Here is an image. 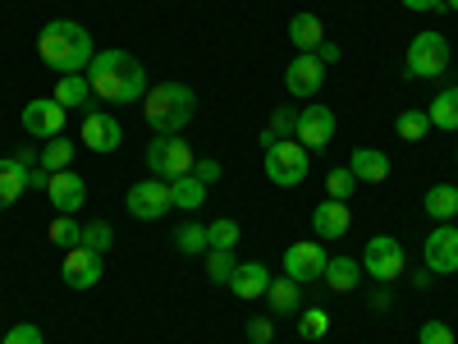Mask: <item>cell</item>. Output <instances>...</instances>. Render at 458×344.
Instances as JSON below:
<instances>
[{"label":"cell","instance_id":"cell-12","mask_svg":"<svg viewBox=\"0 0 458 344\" xmlns=\"http://www.w3.org/2000/svg\"><path fill=\"white\" fill-rule=\"evenodd\" d=\"M64 106L55 101V97H37V101H28L23 106V129H28V138H60L64 133Z\"/></svg>","mask_w":458,"mask_h":344},{"label":"cell","instance_id":"cell-35","mask_svg":"<svg viewBox=\"0 0 458 344\" xmlns=\"http://www.w3.org/2000/svg\"><path fill=\"white\" fill-rule=\"evenodd\" d=\"M239 235H243L239 220H229V216L207 225V239H211V248H234V244H239Z\"/></svg>","mask_w":458,"mask_h":344},{"label":"cell","instance_id":"cell-25","mask_svg":"<svg viewBox=\"0 0 458 344\" xmlns=\"http://www.w3.org/2000/svg\"><path fill=\"white\" fill-rule=\"evenodd\" d=\"M23 194H28V170L14 157H5V161H0V207L19 202Z\"/></svg>","mask_w":458,"mask_h":344},{"label":"cell","instance_id":"cell-48","mask_svg":"<svg viewBox=\"0 0 458 344\" xmlns=\"http://www.w3.org/2000/svg\"><path fill=\"white\" fill-rule=\"evenodd\" d=\"M454 161H458V151H454Z\"/></svg>","mask_w":458,"mask_h":344},{"label":"cell","instance_id":"cell-18","mask_svg":"<svg viewBox=\"0 0 458 344\" xmlns=\"http://www.w3.org/2000/svg\"><path fill=\"white\" fill-rule=\"evenodd\" d=\"M271 271H266V262H239L234 276H229V294L252 303V298H266V289H271Z\"/></svg>","mask_w":458,"mask_h":344},{"label":"cell","instance_id":"cell-38","mask_svg":"<svg viewBox=\"0 0 458 344\" xmlns=\"http://www.w3.org/2000/svg\"><path fill=\"white\" fill-rule=\"evenodd\" d=\"M417 344H458L449 322H422V331H417Z\"/></svg>","mask_w":458,"mask_h":344},{"label":"cell","instance_id":"cell-37","mask_svg":"<svg viewBox=\"0 0 458 344\" xmlns=\"http://www.w3.org/2000/svg\"><path fill=\"white\" fill-rule=\"evenodd\" d=\"M5 344H47V335H42L37 322H19V326L5 331Z\"/></svg>","mask_w":458,"mask_h":344},{"label":"cell","instance_id":"cell-22","mask_svg":"<svg viewBox=\"0 0 458 344\" xmlns=\"http://www.w3.org/2000/svg\"><path fill=\"white\" fill-rule=\"evenodd\" d=\"M422 211H427L436 225L458 220V188H454V184H431L427 198H422Z\"/></svg>","mask_w":458,"mask_h":344},{"label":"cell","instance_id":"cell-23","mask_svg":"<svg viewBox=\"0 0 458 344\" xmlns=\"http://www.w3.org/2000/svg\"><path fill=\"white\" fill-rule=\"evenodd\" d=\"M170 198H174V211H202L207 184L198 175H179V179H170Z\"/></svg>","mask_w":458,"mask_h":344},{"label":"cell","instance_id":"cell-40","mask_svg":"<svg viewBox=\"0 0 458 344\" xmlns=\"http://www.w3.org/2000/svg\"><path fill=\"white\" fill-rule=\"evenodd\" d=\"M248 340H252V344H271V340H276V322L252 317V322H248Z\"/></svg>","mask_w":458,"mask_h":344},{"label":"cell","instance_id":"cell-11","mask_svg":"<svg viewBox=\"0 0 458 344\" xmlns=\"http://www.w3.org/2000/svg\"><path fill=\"white\" fill-rule=\"evenodd\" d=\"M422 262H427V271L431 276H454L458 271V225H436L427 244H422Z\"/></svg>","mask_w":458,"mask_h":344},{"label":"cell","instance_id":"cell-29","mask_svg":"<svg viewBox=\"0 0 458 344\" xmlns=\"http://www.w3.org/2000/svg\"><path fill=\"white\" fill-rule=\"evenodd\" d=\"M174 248H179V253H188V257L207 253V248H211V239H207V225H198V220H183V225L174 229Z\"/></svg>","mask_w":458,"mask_h":344},{"label":"cell","instance_id":"cell-6","mask_svg":"<svg viewBox=\"0 0 458 344\" xmlns=\"http://www.w3.org/2000/svg\"><path fill=\"white\" fill-rule=\"evenodd\" d=\"M445 69H449V37L436 28L417 32L408 47V79H440Z\"/></svg>","mask_w":458,"mask_h":344},{"label":"cell","instance_id":"cell-9","mask_svg":"<svg viewBox=\"0 0 458 344\" xmlns=\"http://www.w3.org/2000/svg\"><path fill=\"white\" fill-rule=\"evenodd\" d=\"M326 262H330V253L321 248V239H302V244L284 248V276L293 285H317L326 276Z\"/></svg>","mask_w":458,"mask_h":344},{"label":"cell","instance_id":"cell-8","mask_svg":"<svg viewBox=\"0 0 458 344\" xmlns=\"http://www.w3.org/2000/svg\"><path fill=\"white\" fill-rule=\"evenodd\" d=\"M124 207H129V216L133 220H161L165 211H174V198H170V179H138L133 188H129V198H124Z\"/></svg>","mask_w":458,"mask_h":344},{"label":"cell","instance_id":"cell-3","mask_svg":"<svg viewBox=\"0 0 458 344\" xmlns=\"http://www.w3.org/2000/svg\"><path fill=\"white\" fill-rule=\"evenodd\" d=\"M142 115H147V125L157 133H179L198 115V97H193V88H183V83H157L142 97Z\"/></svg>","mask_w":458,"mask_h":344},{"label":"cell","instance_id":"cell-16","mask_svg":"<svg viewBox=\"0 0 458 344\" xmlns=\"http://www.w3.org/2000/svg\"><path fill=\"white\" fill-rule=\"evenodd\" d=\"M47 198H51V207H55L60 216H73V211H83V202H88V184H83V175L60 170V175H51V184H47Z\"/></svg>","mask_w":458,"mask_h":344},{"label":"cell","instance_id":"cell-14","mask_svg":"<svg viewBox=\"0 0 458 344\" xmlns=\"http://www.w3.org/2000/svg\"><path fill=\"white\" fill-rule=\"evenodd\" d=\"M101 271H106V262H101V253H92V248H69L64 253V262H60V280L69 285V289H92L97 280H101Z\"/></svg>","mask_w":458,"mask_h":344},{"label":"cell","instance_id":"cell-21","mask_svg":"<svg viewBox=\"0 0 458 344\" xmlns=\"http://www.w3.org/2000/svg\"><path fill=\"white\" fill-rule=\"evenodd\" d=\"M321 280H326V289H335V294H353V289L362 285V262L339 253V257L326 262V276H321Z\"/></svg>","mask_w":458,"mask_h":344},{"label":"cell","instance_id":"cell-46","mask_svg":"<svg viewBox=\"0 0 458 344\" xmlns=\"http://www.w3.org/2000/svg\"><path fill=\"white\" fill-rule=\"evenodd\" d=\"M445 10H454V14H458V0H445Z\"/></svg>","mask_w":458,"mask_h":344},{"label":"cell","instance_id":"cell-10","mask_svg":"<svg viewBox=\"0 0 458 344\" xmlns=\"http://www.w3.org/2000/svg\"><path fill=\"white\" fill-rule=\"evenodd\" d=\"M321 83H326V64L317 60V51H298L284 69V92L293 101H312L321 92Z\"/></svg>","mask_w":458,"mask_h":344},{"label":"cell","instance_id":"cell-32","mask_svg":"<svg viewBox=\"0 0 458 344\" xmlns=\"http://www.w3.org/2000/svg\"><path fill=\"white\" fill-rule=\"evenodd\" d=\"M326 335H330V313H326V308H302V317H298V340L317 344V340H326Z\"/></svg>","mask_w":458,"mask_h":344},{"label":"cell","instance_id":"cell-20","mask_svg":"<svg viewBox=\"0 0 458 344\" xmlns=\"http://www.w3.org/2000/svg\"><path fill=\"white\" fill-rule=\"evenodd\" d=\"M349 170H353L358 184H386L390 179V157H386V151H376V147H358L349 157Z\"/></svg>","mask_w":458,"mask_h":344},{"label":"cell","instance_id":"cell-33","mask_svg":"<svg viewBox=\"0 0 458 344\" xmlns=\"http://www.w3.org/2000/svg\"><path fill=\"white\" fill-rule=\"evenodd\" d=\"M394 129H399L403 142H422V138L431 133V115H427V110H403L399 120H394Z\"/></svg>","mask_w":458,"mask_h":344},{"label":"cell","instance_id":"cell-27","mask_svg":"<svg viewBox=\"0 0 458 344\" xmlns=\"http://www.w3.org/2000/svg\"><path fill=\"white\" fill-rule=\"evenodd\" d=\"M298 289H302V285H293L289 276L271 280V289H266V303H271L276 317H293V313H298Z\"/></svg>","mask_w":458,"mask_h":344},{"label":"cell","instance_id":"cell-44","mask_svg":"<svg viewBox=\"0 0 458 344\" xmlns=\"http://www.w3.org/2000/svg\"><path fill=\"white\" fill-rule=\"evenodd\" d=\"M376 308H390V289H376V294H371V313H376Z\"/></svg>","mask_w":458,"mask_h":344},{"label":"cell","instance_id":"cell-47","mask_svg":"<svg viewBox=\"0 0 458 344\" xmlns=\"http://www.w3.org/2000/svg\"><path fill=\"white\" fill-rule=\"evenodd\" d=\"M0 344H5V331H0Z\"/></svg>","mask_w":458,"mask_h":344},{"label":"cell","instance_id":"cell-13","mask_svg":"<svg viewBox=\"0 0 458 344\" xmlns=\"http://www.w3.org/2000/svg\"><path fill=\"white\" fill-rule=\"evenodd\" d=\"M293 138H298L302 147H308V151L330 147V138H335V110H330V106H321V101L302 106V110H298V129H293Z\"/></svg>","mask_w":458,"mask_h":344},{"label":"cell","instance_id":"cell-42","mask_svg":"<svg viewBox=\"0 0 458 344\" xmlns=\"http://www.w3.org/2000/svg\"><path fill=\"white\" fill-rule=\"evenodd\" d=\"M193 175H198V179H202V184H207V188H211V184H216V179H220V175H225V170H220V166H216V161H193Z\"/></svg>","mask_w":458,"mask_h":344},{"label":"cell","instance_id":"cell-28","mask_svg":"<svg viewBox=\"0 0 458 344\" xmlns=\"http://www.w3.org/2000/svg\"><path fill=\"white\" fill-rule=\"evenodd\" d=\"M73 151H79V147H73V138H47L42 142V170L47 175H60V170H69V161H73Z\"/></svg>","mask_w":458,"mask_h":344},{"label":"cell","instance_id":"cell-39","mask_svg":"<svg viewBox=\"0 0 458 344\" xmlns=\"http://www.w3.org/2000/svg\"><path fill=\"white\" fill-rule=\"evenodd\" d=\"M293 129H298V110H289V106H280L276 115H271V138H293Z\"/></svg>","mask_w":458,"mask_h":344},{"label":"cell","instance_id":"cell-34","mask_svg":"<svg viewBox=\"0 0 458 344\" xmlns=\"http://www.w3.org/2000/svg\"><path fill=\"white\" fill-rule=\"evenodd\" d=\"M353 188H358V179H353V170L349 166H335L330 175H326V198H335V202H349L353 198Z\"/></svg>","mask_w":458,"mask_h":344},{"label":"cell","instance_id":"cell-1","mask_svg":"<svg viewBox=\"0 0 458 344\" xmlns=\"http://www.w3.org/2000/svg\"><path fill=\"white\" fill-rule=\"evenodd\" d=\"M88 83L92 97L106 106H129L147 97V69L138 64V56L129 51H97L88 64Z\"/></svg>","mask_w":458,"mask_h":344},{"label":"cell","instance_id":"cell-41","mask_svg":"<svg viewBox=\"0 0 458 344\" xmlns=\"http://www.w3.org/2000/svg\"><path fill=\"white\" fill-rule=\"evenodd\" d=\"M403 10H417V14H445V0H399Z\"/></svg>","mask_w":458,"mask_h":344},{"label":"cell","instance_id":"cell-2","mask_svg":"<svg viewBox=\"0 0 458 344\" xmlns=\"http://www.w3.org/2000/svg\"><path fill=\"white\" fill-rule=\"evenodd\" d=\"M37 51H42V60L55 69V73H88L97 47H92V32L79 23V19H55L42 28V37H37Z\"/></svg>","mask_w":458,"mask_h":344},{"label":"cell","instance_id":"cell-31","mask_svg":"<svg viewBox=\"0 0 458 344\" xmlns=\"http://www.w3.org/2000/svg\"><path fill=\"white\" fill-rule=\"evenodd\" d=\"M47 239H51L55 248H64V253H69V248H79V244H83V225L73 220V216H55V220H51V229H47Z\"/></svg>","mask_w":458,"mask_h":344},{"label":"cell","instance_id":"cell-17","mask_svg":"<svg viewBox=\"0 0 458 344\" xmlns=\"http://www.w3.org/2000/svg\"><path fill=\"white\" fill-rule=\"evenodd\" d=\"M349 225H353L349 202H335V198H326V202H317V207H312V235H317L321 244L344 239V235H349Z\"/></svg>","mask_w":458,"mask_h":344},{"label":"cell","instance_id":"cell-30","mask_svg":"<svg viewBox=\"0 0 458 344\" xmlns=\"http://www.w3.org/2000/svg\"><path fill=\"white\" fill-rule=\"evenodd\" d=\"M202 257H207V280L211 285H229V276H234V266H239L234 248H207Z\"/></svg>","mask_w":458,"mask_h":344},{"label":"cell","instance_id":"cell-43","mask_svg":"<svg viewBox=\"0 0 458 344\" xmlns=\"http://www.w3.org/2000/svg\"><path fill=\"white\" fill-rule=\"evenodd\" d=\"M317 60H321V64H335V60H339V47H335V42H321V47H317Z\"/></svg>","mask_w":458,"mask_h":344},{"label":"cell","instance_id":"cell-45","mask_svg":"<svg viewBox=\"0 0 458 344\" xmlns=\"http://www.w3.org/2000/svg\"><path fill=\"white\" fill-rule=\"evenodd\" d=\"M412 289H431V271H427V266H422V271L412 276Z\"/></svg>","mask_w":458,"mask_h":344},{"label":"cell","instance_id":"cell-15","mask_svg":"<svg viewBox=\"0 0 458 344\" xmlns=\"http://www.w3.org/2000/svg\"><path fill=\"white\" fill-rule=\"evenodd\" d=\"M120 142H124V129H120V120H114L110 110H88L83 115V147L88 151H101L106 157V151H114Z\"/></svg>","mask_w":458,"mask_h":344},{"label":"cell","instance_id":"cell-4","mask_svg":"<svg viewBox=\"0 0 458 344\" xmlns=\"http://www.w3.org/2000/svg\"><path fill=\"white\" fill-rule=\"evenodd\" d=\"M308 170H312V161H308V147L298 138H276L266 147V179L276 188H298L308 179Z\"/></svg>","mask_w":458,"mask_h":344},{"label":"cell","instance_id":"cell-5","mask_svg":"<svg viewBox=\"0 0 458 344\" xmlns=\"http://www.w3.org/2000/svg\"><path fill=\"white\" fill-rule=\"evenodd\" d=\"M362 271L376 280V285H394L403 271H408V253L394 235H371L362 244Z\"/></svg>","mask_w":458,"mask_h":344},{"label":"cell","instance_id":"cell-7","mask_svg":"<svg viewBox=\"0 0 458 344\" xmlns=\"http://www.w3.org/2000/svg\"><path fill=\"white\" fill-rule=\"evenodd\" d=\"M147 166L157 179H179V175H193V147L174 133H161L147 142Z\"/></svg>","mask_w":458,"mask_h":344},{"label":"cell","instance_id":"cell-19","mask_svg":"<svg viewBox=\"0 0 458 344\" xmlns=\"http://www.w3.org/2000/svg\"><path fill=\"white\" fill-rule=\"evenodd\" d=\"M64 110H92L97 97H92V83H88V73H60V83L51 92Z\"/></svg>","mask_w":458,"mask_h":344},{"label":"cell","instance_id":"cell-26","mask_svg":"<svg viewBox=\"0 0 458 344\" xmlns=\"http://www.w3.org/2000/svg\"><path fill=\"white\" fill-rule=\"evenodd\" d=\"M427 115H431V129H458V88H445V92H436L431 97V106H427Z\"/></svg>","mask_w":458,"mask_h":344},{"label":"cell","instance_id":"cell-36","mask_svg":"<svg viewBox=\"0 0 458 344\" xmlns=\"http://www.w3.org/2000/svg\"><path fill=\"white\" fill-rule=\"evenodd\" d=\"M83 248H92V253H101V257H106V248H114V229H110L106 220L83 225Z\"/></svg>","mask_w":458,"mask_h":344},{"label":"cell","instance_id":"cell-24","mask_svg":"<svg viewBox=\"0 0 458 344\" xmlns=\"http://www.w3.org/2000/svg\"><path fill=\"white\" fill-rule=\"evenodd\" d=\"M289 42H293L298 51H317V47L326 42L321 19H317V14H293V19H289Z\"/></svg>","mask_w":458,"mask_h":344}]
</instances>
